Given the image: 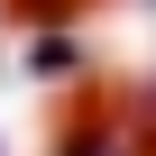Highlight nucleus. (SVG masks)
<instances>
[{
    "instance_id": "nucleus-1",
    "label": "nucleus",
    "mask_w": 156,
    "mask_h": 156,
    "mask_svg": "<svg viewBox=\"0 0 156 156\" xmlns=\"http://www.w3.org/2000/svg\"><path fill=\"white\" fill-rule=\"evenodd\" d=\"M55 156H156V138H147V92H138V83L92 92L83 110L64 119V147H55Z\"/></svg>"
},
{
    "instance_id": "nucleus-2",
    "label": "nucleus",
    "mask_w": 156,
    "mask_h": 156,
    "mask_svg": "<svg viewBox=\"0 0 156 156\" xmlns=\"http://www.w3.org/2000/svg\"><path fill=\"white\" fill-rule=\"evenodd\" d=\"M28 64H37V73H64V64H73V46H64V37H37V46H28Z\"/></svg>"
}]
</instances>
